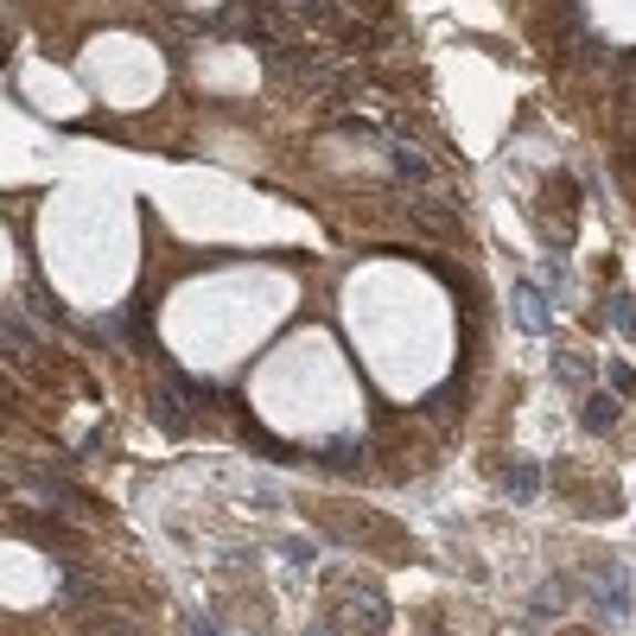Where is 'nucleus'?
<instances>
[{
    "instance_id": "nucleus-11",
    "label": "nucleus",
    "mask_w": 636,
    "mask_h": 636,
    "mask_svg": "<svg viewBox=\"0 0 636 636\" xmlns=\"http://www.w3.org/2000/svg\"><path fill=\"white\" fill-rule=\"evenodd\" d=\"M617 414H624V407H617V395H592V402L580 407L585 432H611V427H617Z\"/></svg>"
},
{
    "instance_id": "nucleus-17",
    "label": "nucleus",
    "mask_w": 636,
    "mask_h": 636,
    "mask_svg": "<svg viewBox=\"0 0 636 636\" xmlns=\"http://www.w3.org/2000/svg\"><path fill=\"white\" fill-rule=\"evenodd\" d=\"M611 325H617V331H630V300H624V293L611 300Z\"/></svg>"
},
{
    "instance_id": "nucleus-16",
    "label": "nucleus",
    "mask_w": 636,
    "mask_h": 636,
    "mask_svg": "<svg viewBox=\"0 0 636 636\" xmlns=\"http://www.w3.org/2000/svg\"><path fill=\"white\" fill-rule=\"evenodd\" d=\"M636 376H630V363H611V395H630Z\"/></svg>"
},
{
    "instance_id": "nucleus-2",
    "label": "nucleus",
    "mask_w": 636,
    "mask_h": 636,
    "mask_svg": "<svg viewBox=\"0 0 636 636\" xmlns=\"http://www.w3.org/2000/svg\"><path fill=\"white\" fill-rule=\"evenodd\" d=\"M331 611H337V624L356 630V636H382L388 624H395V611H388V598H382L376 580H337Z\"/></svg>"
},
{
    "instance_id": "nucleus-6",
    "label": "nucleus",
    "mask_w": 636,
    "mask_h": 636,
    "mask_svg": "<svg viewBox=\"0 0 636 636\" xmlns=\"http://www.w3.org/2000/svg\"><path fill=\"white\" fill-rule=\"evenodd\" d=\"M58 605L64 611H96V605H108L102 598V585L83 573V566H64V585H58Z\"/></svg>"
},
{
    "instance_id": "nucleus-10",
    "label": "nucleus",
    "mask_w": 636,
    "mask_h": 636,
    "mask_svg": "<svg viewBox=\"0 0 636 636\" xmlns=\"http://www.w3.org/2000/svg\"><path fill=\"white\" fill-rule=\"evenodd\" d=\"M268 7H274L280 20H293V25H319V20H331V13H337L331 0H268Z\"/></svg>"
},
{
    "instance_id": "nucleus-12",
    "label": "nucleus",
    "mask_w": 636,
    "mask_h": 636,
    "mask_svg": "<svg viewBox=\"0 0 636 636\" xmlns=\"http://www.w3.org/2000/svg\"><path fill=\"white\" fill-rule=\"evenodd\" d=\"M515 305H522V325H529L534 337H548V312H541V300H534L529 280H515Z\"/></svg>"
},
{
    "instance_id": "nucleus-13",
    "label": "nucleus",
    "mask_w": 636,
    "mask_h": 636,
    "mask_svg": "<svg viewBox=\"0 0 636 636\" xmlns=\"http://www.w3.org/2000/svg\"><path fill=\"white\" fill-rule=\"evenodd\" d=\"M0 337H7V351H13V356H32V325H25L20 312H7V319H0Z\"/></svg>"
},
{
    "instance_id": "nucleus-14",
    "label": "nucleus",
    "mask_w": 636,
    "mask_h": 636,
    "mask_svg": "<svg viewBox=\"0 0 636 636\" xmlns=\"http://www.w3.org/2000/svg\"><path fill=\"white\" fill-rule=\"evenodd\" d=\"M554 376L566 382V388H585V376H592V363H585V356H573V351H566V356H554Z\"/></svg>"
},
{
    "instance_id": "nucleus-1",
    "label": "nucleus",
    "mask_w": 636,
    "mask_h": 636,
    "mask_svg": "<svg viewBox=\"0 0 636 636\" xmlns=\"http://www.w3.org/2000/svg\"><path fill=\"white\" fill-rule=\"evenodd\" d=\"M204 407H217V388L198 376H166V382H153V395H147L153 427H166V432H191Z\"/></svg>"
},
{
    "instance_id": "nucleus-5",
    "label": "nucleus",
    "mask_w": 636,
    "mask_h": 636,
    "mask_svg": "<svg viewBox=\"0 0 636 636\" xmlns=\"http://www.w3.org/2000/svg\"><path fill=\"white\" fill-rule=\"evenodd\" d=\"M76 636H153L134 611H122V605H96V611H83L76 617Z\"/></svg>"
},
{
    "instance_id": "nucleus-8",
    "label": "nucleus",
    "mask_w": 636,
    "mask_h": 636,
    "mask_svg": "<svg viewBox=\"0 0 636 636\" xmlns=\"http://www.w3.org/2000/svg\"><path fill=\"white\" fill-rule=\"evenodd\" d=\"M407 217L420 223V236H452V229H458V210H452V204H432V198H414V204H407Z\"/></svg>"
},
{
    "instance_id": "nucleus-18",
    "label": "nucleus",
    "mask_w": 636,
    "mask_h": 636,
    "mask_svg": "<svg viewBox=\"0 0 636 636\" xmlns=\"http://www.w3.org/2000/svg\"><path fill=\"white\" fill-rule=\"evenodd\" d=\"M185 636H217V624H204V617H191V624H185Z\"/></svg>"
},
{
    "instance_id": "nucleus-3",
    "label": "nucleus",
    "mask_w": 636,
    "mask_h": 636,
    "mask_svg": "<svg viewBox=\"0 0 636 636\" xmlns=\"http://www.w3.org/2000/svg\"><path fill=\"white\" fill-rule=\"evenodd\" d=\"M13 529L32 541V548H45V554H58V560H71V548H76V529L58 515V509H32V503H20L13 509Z\"/></svg>"
},
{
    "instance_id": "nucleus-4",
    "label": "nucleus",
    "mask_w": 636,
    "mask_h": 636,
    "mask_svg": "<svg viewBox=\"0 0 636 636\" xmlns=\"http://www.w3.org/2000/svg\"><path fill=\"white\" fill-rule=\"evenodd\" d=\"M13 478L39 497V509H58V515H76V509H83V490H76L64 471H51V465H13Z\"/></svg>"
},
{
    "instance_id": "nucleus-15",
    "label": "nucleus",
    "mask_w": 636,
    "mask_h": 636,
    "mask_svg": "<svg viewBox=\"0 0 636 636\" xmlns=\"http://www.w3.org/2000/svg\"><path fill=\"white\" fill-rule=\"evenodd\" d=\"M331 465H337V471H363V446H331Z\"/></svg>"
},
{
    "instance_id": "nucleus-7",
    "label": "nucleus",
    "mask_w": 636,
    "mask_h": 636,
    "mask_svg": "<svg viewBox=\"0 0 636 636\" xmlns=\"http://www.w3.org/2000/svg\"><path fill=\"white\" fill-rule=\"evenodd\" d=\"M503 490H509V503H534V497H541V465H534V458H509Z\"/></svg>"
},
{
    "instance_id": "nucleus-9",
    "label": "nucleus",
    "mask_w": 636,
    "mask_h": 636,
    "mask_svg": "<svg viewBox=\"0 0 636 636\" xmlns=\"http://www.w3.org/2000/svg\"><path fill=\"white\" fill-rule=\"evenodd\" d=\"M388 159H395V173H402L407 185H414V191H420V185H427V178H432L427 153H420V147H407V140H395V147H388Z\"/></svg>"
}]
</instances>
